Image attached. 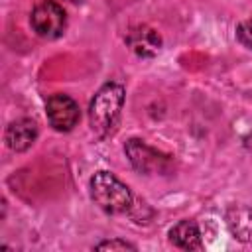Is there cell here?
<instances>
[{
    "instance_id": "277c9868",
    "label": "cell",
    "mask_w": 252,
    "mask_h": 252,
    "mask_svg": "<svg viewBox=\"0 0 252 252\" xmlns=\"http://www.w3.org/2000/svg\"><path fill=\"white\" fill-rule=\"evenodd\" d=\"M124 152H126L132 167L138 173H144V175L165 173L169 169V165H171L169 156L158 152L156 148L148 146L144 140H138V138L128 140L126 146H124Z\"/></svg>"
},
{
    "instance_id": "6da1fadb",
    "label": "cell",
    "mask_w": 252,
    "mask_h": 252,
    "mask_svg": "<svg viewBox=\"0 0 252 252\" xmlns=\"http://www.w3.org/2000/svg\"><path fill=\"white\" fill-rule=\"evenodd\" d=\"M124 96H126V91L116 81L104 83L94 93L89 104V124L96 138L102 140L114 132L124 106Z\"/></svg>"
},
{
    "instance_id": "8fae6325",
    "label": "cell",
    "mask_w": 252,
    "mask_h": 252,
    "mask_svg": "<svg viewBox=\"0 0 252 252\" xmlns=\"http://www.w3.org/2000/svg\"><path fill=\"white\" fill-rule=\"evenodd\" d=\"M67 2H73V4H79L81 0H67Z\"/></svg>"
},
{
    "instance_id": "30bf717a",
    "label": "cell",
    "mask_w": 252,
    "mask_h": 252,
    "mask_svg": "<svg viewBox=\"0 0 252 252\" xmlns=\"http://www.w3.org/2000/svg\"><path fill=\"white\" fill-rule=\"evenodd\" d=\"M94 250H136L134 244L120 240V238H112V240H102L94 246Z\"/></svg>"
},
{
    "instance_id": "9c48e42d",
    "label": "cell",
    "mask_w": 252,
    "mask_h": 252,
    "mask_svg": "<svg viewBox=\"0 0 252 252\" xmlns=\"http://www.w3.org/2000/svg\"><path fill=\"white\" fill-rule=\"evenodd\" d=\"M236 39L244 47L252 49V20H244L236 26Z\"/></svg>"
},
{
    "instance_id": "8992f818",
    "label": "cell",
    "mask_w": 252,
    "mask_h": 252,
    "mask_svg": "<svg viewBox=\"0 0 252 252\" xmlns=\"http://www.w3.org/2000/svg\"><path fill=\"white\" fill-rule=\"evenodd\" d=\"M161 35L158 33V30L150 28V26H134L128 33H126V45L142 59H152L159 53L161 49Z\"/></svg>"
},
{
    "instance_id": "ba28073f",
    "label": "cell",
    "mask_w": 252,
    "mask_h": 252,
    "mask_svg": "<svg viewBox=\"0 0 252 252\" xmlns=\"http://www.w3.org/2000/svg\"><path fill=\"white\" fill-rule=\"evenodd\" d=\"M169 242L181 250H203L201 230L195 220H179L169 228Z\"/></svg>"
},
{
    "instance_id": "52a82bcc",
    "label": "cell",
    "mask_w": 252,
    "mask_h": 252,
    "mask_svg": "<svg viewBox=\"0 0 252 252\" xmlns=\"http://www.w3.org/2000/svg\"><path fill=\"white\" fill-rule=\"evenodd\" d=\"M37 134H39V128L35 120L18 118L8 124L4 132V142L12 152H26L33 146V142L37 140Z\"/></svg>"
},
{
    "instance_id": "5b68a950",
    "label": "cell",
    "mask_w": 252,
    "mask_h": 252,
    "mask_svg": "<svg viewBox=\"0 0 252 252\" xmlns=\"http://www.w3.org/2000/svg\"><path fill=\"white\" fill-rule=\"evenodd\" d=\"M45 112L51 128L57 132H71L81 120L79 104L69 94H63V93H55L47 98Z\"/></svg>"
},
{
    "instance_id": "7a4b0ae2",
    "label": "cell",
    "mask_w": 252,
    "mask_h": 252,
    "mask_svg": "<svg viewBox=\"0 0 252 252\" xmlns=\"http://www.w3.org/2000/svg\"><path fill=\"white\" fill-rule=\"evenodd\" d=\"M89 193L93 203L108 215H124L134 207L130 187L110 171H96L89 181Z\"/></svg>"
},
{
    "instance_id": "3957f363",
    "label": "cell",
    "mask_w": 252,
    "mask_h": 252,
    "mask_svg": "<svg viewBox=\"0 0 252 252\" xmlns=\"http://www.w3.org/2000/svg\"><path fill=\"white\" fill-rule=\"evenodd\" d=\"M30 26L35 32V35L43 39H57L67 30V14L63 6H59L53 0H41L33 6L30 16Z\"/></svg>"
}]
</instances>
